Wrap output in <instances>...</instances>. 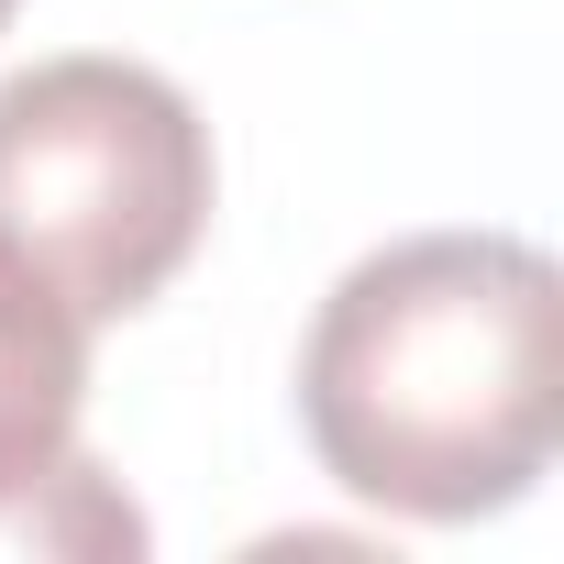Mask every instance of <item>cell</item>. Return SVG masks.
Listing matches in <instances>:
<instances>
[{
  "label": "cell",
  "mask_w": 564,
  "mask_h": 564,
  "mask_svg": "<svg viewBox=\"0 0 564 564\" xmlns=\"http://www.w3.org/2000/svg\"><path fill=\"white\" fill-rule=\"evenodd\" d=\"M210 199V122L166 67L45 56L0 78V243H23L89 333L177 289Z\"/></svg>",
  "instance_id": "obj_2"
},
{
  "label": "cell",
  "mask_w": 564,
  "mask_h": 564,
  "mask_svg": "<svg viewBox=\"0 0 564 564\" xmlns=\"http://www.w3.org/2000/svg\"><path fill=\"white\" fill-rule=\"evenodd\" d=\"M89 322L67 311V289L0 243V487H34L56 454H78V410H89Z\"/></svg>",
  "instance_id": "obj_3"
},
{
  "label": "cell",
  "mask_w": 564,
  "mask_h": 564,
  "mask_svg": "<svg viewBox=\"0 0 564 564\" xmlns=\"http://www.w3.org/2000/svg\"><path fill=\"white\" fill-rule=\"evenodd\" d=\"M144 509L122 498L111 465L89 454H56L34 487H0V553H45V564H111V553H144Z\"/></svg>",
  "instance_id": "obj_4"
},
{
  "label": "cell",
  "mask_w": 564,
  "mask_h": 564,
  "mask_svg": "<svg viewBox=\"0 0 564 564\" xmlns=\"http://www.w3.org/2000/svg\"><path fill=\"white\" fill-rule=\"evenodd\" d=\"M12 12H23V0H0V34H12Z\"/></svg>",
  "instance_id": "obj_5"
},
{
  "label": "cell",
  "mask_w": 564,
  "mask_h": 564,
  "mask_svg": "<svg viewBox=\"0 0 564 564\" xmlns=\"http://www.w3.org/2000/svg\"><path fill=\"white\" fill-rule=\"evenodd\" d=\"M300 432L366 509L465 531L564 443V276L531 232H410L333 276L300 344Z\"/></svg>",
  "instance_id": "obj_1"
}]
</instances>
